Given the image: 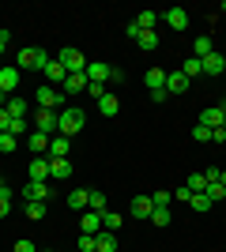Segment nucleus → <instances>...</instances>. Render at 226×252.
<instances>
[{"label": "nucleus", "instance_id": "f8f14e48", "mask_svg": "<svg viewBox=\"0 0 226 252\" xmlns=\"http://www.w3.org/2000/svg\"><path fill=\"white\" fill-rule=\"evenodd\" d=\"M109 72H113V68H109V64H102V61L87 64V79H91V83H109Z\"/></svg>", "mask_w": 226, "mask_h": 252}, {"label": "nucleus", "instance_id": "09e8293b", "mask_svg": "<svg viewBox=\"0 0 226 252\" xmlns=\"http://www.w3.org/2000/svg\"><path fill=\"white\" fill-rule=\"evenodd\" d=\"M8 49V31H4V27H0V53Z\"/></svg>", "mask_w": 226, "mask_h": 252}, {"label": "nucleus", "instance_id": "9b49d317", "mask_svg": "<svg viewBox=\"0 0 226 252\" xmlns=\"http://www.w3.org/2000/svg\"><path fill=\"white\" fill-rule=\"evenodd\" d=\"M185 91H189V79H185L181 72H166V94H185Z\"/></svg>", "mask_w": 226, "mask_h": 252}, {"label": "nucleus", "instance_id": "39448f33", "mask_svg": "<svg viewBox=\"0 0 226 252\" xmlns=\"http://www.w3.org/2000/svg\"><path fill=\"white\" fill-rule=\"evenodd\" d=\"M151 211H155V203H151V196H136V200L129 203V215L140 222H151Z\"/></svg>", "mask_w": 226, "mask_h": 252}, {"label": "nucleus", "instance_id": "4468645a", "mask_svg": "<svg viewBox=\"0 0 226 252\" xmlns=\"http://www.w3.org/2000/svg\"><path fill=\"white\" fill-rule=\"evenodd\" d=\"M15 87H19V68H0V91L11 94Z\"/></svg>", "mask_w": 226, "mask_h": 252}, {"label": "nucleus", "instance_id": "dca6fc26", "mask_svg": "<svg viewBox=\"0 0 226 252\" xmlns=\"http://www.w3.org/2000/svg\"><path fill=\"white\" fill-rule=\"evenodd\" d=\"M211 53H215V42H211L207 34H200V38L193 42V57H196V61H204V57H211Z\"/></svg>", "mask_w": 226, "mask_h": 252}, {"label": "nucleus", "instance_id": "a18cd8bd", "mask_svg": "<svg viewBox=\"0 0 226 252\" xmlns=\"http://www.w3.org/2000/svg\"><path fill=\"white\" fill-rule=\"evenodd\" d=\"M173 200H181V203H189V200H193V192H189V189H185V185H181V189L173 192Z\"/></svg>", "mask_w": 226, "mask_h": 252}, {"label": "nucleus", "instance_id": "1a4fd4ad", "mask_svg": "<svg viewBox=\"0 0 226 252\" xmlns=\"http://www.w3.org/2000/svg\"><path fill=\"white\" fill-rule=\"evenodd\" d=\"M200 64H204V75H223V72H226V57H223L219 49L211 53V57H204Z\"/></svg>", "mask_w": 226, "mask_h": 252}, {"label": "nucleus", "instance_id": "20e7f679", "mask_svg": "<svg viewBox=\"0 0 226 252\" xmlns=\"http://www.w3.org/2000/svg\"><path fill=\"white\" fill-rule=\"evenodd\" d=\"M23 200H27V203H45V200H49V181H27Z\"/></svg>", "mask_w": 226, "mask_h": 252}, {"label": "nucleus", "instance_id": "2eb2a0df", "mask_svg": "<svg viewBox=\"0 0 226 252\" xmlns=\"http://www.w3.org/2000/svg\"><path fill=\"white\" fill-rule=\"evenodd\" d=\"M200 125H204V128H211V132H215V128L223 125V109H219V105H207L204 113H200Z\"/></svg>", "mask_w": 226, "mask_h": 252}, {"label": "nucleus", "instance_id": "58836bf2", "mask_svg": "<svg viewBox=\"0 0 226 252\" xmlns=\"http://www.w3.org/2000/svg\"><path fill=\"white\" fill-rule=\"evenodd\" d=\"M79 252H98V245H95V233H79Z\"/></svg>", "mask_w": 226, "mask_h": 252}, {"label": "nucleus", "instance_id": "ddd939ff", "mask_svg": "<svg viewBox=\"0 0 226 252\" xmlns=\"http://www.w3.org/2000/svg\"><path fill=\"white\" fill-rule=\"evenodd\" d=\"M31 181H49V155H38L31 162Z\"/></svg>", "mask_w": 226, "mask_h": 252}, {"label": "nucleus", "instance_id": "e433bc0d", "mask_svg": "<svg viewBox=\"0 0 226 252\" xmlns=\"http://www.w3.org/2000/svg\"><path fill=\"white\" fill-rule=\"evenodd\" d=\"M15 143H19L15 136H8V132H0V155H11V151H15Z\"/></svg>", "mask_w": 226, "mask_h": 252}, {"label": "nucleus", "instance_id": "ea45409f", "mask_svg": "<svg viewBox=\"0 0 226 252\" xmlns=\"http://www.w3.org/2000/svg\"><path fill=\"white\" fill-rule=\"evenodd\" d=\"M193 139H196V143H211V128L196 125V128H193Z\"/></svg>", "mask_w": 226, "mask_h": 252}, {"label": "nucleus", "instance_id": "cd10ccee", "mask_svg": "<svg viewBox=\"0 0 226 252\" xmlns=\"http://www.w3.org/2000/svg\"><path fill=\"white\" fill-rule=\"evenodd\" d=\"M185 189L193 192V196H196V192H207V177H204V169H200V173H189V181H185Z\"/></svg>", "mask_w": 226, "mask_h": 252}, {"label": "nucleus", "instance_id": "de8ad7c7", "mask_svg": "<svg viewBox=\"0 0 226 252\" xmlns=\"http://www.w3.org/2000/svg\"><path fill=\"white\" fill-rule=\"evenodd\" d=\"M11 215V200H0V219H8Z\"/></svg>", "mask_w": 226, "mask_h": 252}, {"label": "nucleus", "instance_id": "f257e3e1", "mask_svg": "<svg viewBox=\"0 0 226 252\" xmlns=\"http://www.w3.org/2000/svg\"><path fill=\"white\" fill-rule=\"evenodd\" d=\"M83 125H87V113L79 105H65V109L57 113V136H65V139H75L83 132Z\"/></svg>", "mask_w": 226, "mask_h": 252}, {"label": "nucleus", "instance_id": "b1692460", "mask_svg": "<svg viewBox=\"0 0 226 252\" xmlns=\"http://www.w3.org/2000/svg\"><path fill=\"white\" fill-rule=\"evenodd\" d=\"M15 68H19V72H31V68H38V57H34V45H31V49H19V57H15Z\"/></svg>", "mask_w": 226, "mask_h": 252}, {"label": "nucleus", "instance_id": "2f4dec72", "mask_svg": "<svg viewBox=\"0 0 226 252\" xmlns=\"http://www.w3.org/2000/svg\"><path fill=\"white\" fill-rule=\"evenodd\" d=\"M207 200H211V203L226 200V185H223V181H211V185H207Z\"/></svg>", "mask_w": 226, "mask_h": 252}, {"label": "nucleus", "instance_id": "423d86ee", "mask_svg": "<svg viewBox=\"0 0 226 252\" xmlns=\"http://www.w3.org/2000/svg\"><path fill=\"white\" fill-rule=\"evenodd\" d=\"M34 125H38V132H45L49 139L57 136V113H53V109H38V117H34Z\"/></svg>", "mask_w": 226, "mask_h": 252}, {"label": "nucleus", "instance_id": "0eeeda50", "mask_svg": "<svg viewBox=\"0 0 226 252\" xmlns=\"http://www.w3.org/2000/svg\"><path fill=\"white\" fill-rule=\"evenodd\" d=\"M162 23H166L170 31H185V27H189V11L185 8H170L166 15H162Z\"/></svg>", "mask_w": 226, "mask_h": 252}, {"label": "nucleus", "instance_id": "393cba45", "mask_svg": "<svg viewBox=\"0 0 226 252\" xmlns=\"http://www.w3.org/2000/svg\"><path fill=\"white\" fill-rule=\"evenodd\" d=\"M177 72H181V75H185V79H189V83H193L196 75H204V64L196 61V57H189V61H185V64H181V68H177Z\"/></svg>", "mask_w": 226, "mask_h": 252}, {"label": "nucleus", "instance_id": "6ab92c4d", "mask_svg": "<svg viewBox=\"0 0 226 252\" xmlns=\"http://www.w3.org/2000/svg\"><path fill=\"white\" fill-rule=\"evenodd\" d=\"M27 147L34 151V158L45 155V151H49V136H45V132H31V136H27Z\"/></svg>", "mask_w": 226, "mask_h": 252}, {"label": "nucleus", "instance_id": "4be33fe9", "mask_svg": "<svg viewBox=\"0 0 226 252\" xmlns=\"http://www.w3.org/2000/svg\"><path fill=\"white\" fill-rule=\"evenodd\" d=\"M87 203H91V189L68 192V207H72V211H87Z\"/></svg>", "mask_w": 226, "mask_h": 252}, {"label": "nucleus", "instance_id": "3c124183", "mask_svg": "<svg viewBox=\"0 0 226 252\" xmlns=\"http://www.w3.org/2000/svg\"><path fill=\"white\" fill-rule=\"evenodd\" d=\"M45 252H53V249H45Z\"/></svg>", "mask_w": 226, "mask_h": 252}, {"label": "nucleus", "instance_id": "c85d7f7f", "mask_svg": "<svg viewBox=\"0 0 226 252\" xmlns=\"http://www.w3.org/2000/svg\"><path fill=\"white\" fill-rule=\"evenodd\" d=\"M136 45H140L143 53L159 49V34H155V31H140V38H136Z\"/></svg>", "mask_w": 226, "mask_h": 252}, {"label": "nucleus", "instance_id": "7c9ffc66", "mask_svg": "<svg viewBox=\"0 0 226 252\" xmlns=\"http://www.w3.org/2000/svg\"><path fill=\"white\" fill-rule=\"evenodd\" d=\"M106 207H109V203H106V192H95V189H91V203H87V211H98V215H102Z\"/></svg>", "mask_w": 226, "mask_h": 252}, {"label": "nucleus", "instance_id": "473e14b6", "mask_svg": "<svg viewBox=\"0 0 226 252\" xmlns=\"http://www.w3.org/2000/svg\"><path fill=\"white\" fill-rule=\"evenodd\" d=\"M189 207L200 211V215H204V211H211V200H207V192H196L193 200H189Z\"/></svg>", "mask_w": 226, "mask_h": 252}, {"label": "nucleus", "instance_id": "a211bd4d", "mask_svg": "<svg viewBox=\"0 0 226 252\" xmlns=\"http://www.w3.org/2000/svg\"><path fill=\"white\" fill-rule=\"evenodd\" d=\"M117 109H121L117 94H109V91H106V94L98 98V113H102V117H117Z\"/></svg>", "mask_w": 226, "mask_h": 252}, {"label": "nucleus", "instance_id": "f3484780", "mask_svg": "<svg viewBox=\"0 0 226 252\" xmlns=\"http://www.w3.org/2000/svg\"><path fill=\"white\" fill-rule=\"evenodd\" d=\"M87 72H75V75H68V83H65V94H83L87 91Z\"/></svg>", "mask_w": 226, "mask_h": 252}, {"label": "nucleus", "instance_id": "c9c22d12", "mask_svg": "<svg viewBox=\"0 0 226 252\" xmlns=\"http://www.w3.org/2000/svg\"><path fill=\"white\" fill-rule=\"evenodd\" d=\"M151 222L155 226H170V207H155L151 211Z\"/></svg>", "mask_w": 226, "mask_h": 252}, {"label": "nucleus", "instance_id": "a19ab883", "mask_svg": "<svg viewBox=\"0 0 226 252\" xmlns=\"http://www.w3.org/2000/svg\"><path fill=\"white\" fill-rule=\"evenodd\" d=\"M87 94H91V98L98 102V98L106 94V83H87Z\"/></svg>", "mask_w": 226, "mask_h": 252}, {"label": "nucleus", "instance_id": "bb28decb", "mask_svg": "<svg viewBox=\"0 0 226 252\" xmlns=\"http://www.w3.org/2000/svg\"><path fill=\"white\" fill-rule=\"evenodd\" d=\"M121 222H125V219H121V215H117V211H102V230H109V233H117L121 230Z\"/></svg>", "mask_w": 226, "mask_h": 252}, {"label": "nucleus", "instance_id": "c756f323", "mask_svg": "<svg viewBox=\"0 0 226 252\" xmlns=\"http://www.w3.org/2000/svg\"><path fill=\"white\" fill-rule=\"evenodd\" d=\"M136 27H140V31H155V23H159V15H155V11H140V15H136Z\"/></svg>", "mask_w": 226, "mask_h": 252}, {"label": "nucleus", "instance_id": "aec40b11", "mask_svg": "<svg viewBox=\"0 0 226 252\" xmlns=\"http://www.w3.org/2000/svg\"><path fill=\"white\" fill-rule=\"evenodd\" d=\"M95 245H98V252H117V233L98 230V233H95Z\"/></svg>", "mask_w": 226, "mask_h": 252}, {"label": "nucleus", "instance_id": "8fccbe9b", "mask_svg": "<svg viewBox=\"0 0 226 252\" xmlns=\"http://www.w3.org/2000/svg\"><path fill=\"white\" fill-rule=\"evenodd\" d=\"M8 98H11V94H4V91H0V109H4V105H8Z\"/></svg>", "mask_w": 226, "mask_h": 252}, {"label": "nucleus", "instance_id": "7ed1b4c3", "mask_svg": "<svg viewBox=\"0 0 226 252\" xmlns=\"http://www.w3.org/2000/svg\"><path fill=\"white\" fill-rule=\"evenodd\" d=\"M34 102H38V109H61V102H65V94L61 91H53V87H38V94H34Z\"/></svg>", "mask_w": 226, "mask_h": 252}, {"label": "nucleus", "instance_id": "37998d69", "mask_svg": "<svg viewBox=\"0 0 226 252\" xmlns=\"http://www.w3.org/2000/svg\"><path fill=\"white\" fill-rule=\"evenodd\" d=\"M11 252H38V249H34V241H27V237H19V241H15V249H11Z\"/></svg>", "mask_w": 226, "mask_h": 252}, {"label": "nucleus", "instance_id": "6e6552de", "mask_svg": "<svg viewBox=\"0 0 226 252\" xmlns=\"http://www.w3.org/2000/svg\"><path fill=\"white\" fill-rule=\"evenodd\" d=\"M72 177V162L68 158H49V181H68Z\"/></svg>", "mask_w": 226, "mask_h": 252}, {"label": "nucleus", "instance_id": "9d476101", "mask_svg": "<svg viewBox=\"0 0 226 252\" xmlns=\"http://www.w3.org/2000/svg\"><path fill=\"white\" fill-rule=\"evenodd\" d=\"M42 72H45V79H49V83H57V87L68 83V72H65V64H61V61H49Z\"/></svg>", "mask_w": 226, "mask_h": 252}, {"label": "nucleus", "instance_id": "49530a36", "mask_svg": "<svg viewBox=\"0 0 226 252\" xmlns=\"http://www.w3.org/2000/svg\"><path fill=\"white\" fill-rule=\"evenodd\" d=\"M8 125H11V117H8V109H0V132H8Z\"/></svg>", "mask_w": 226, "mask_h": 252}, {"label": "nucleus", "instance_id": "603ef678", "mask_svg": "<svg viewBox=\"0 0 226 252\" xmlns=\"http://www.w3.org/2000/svg\"><path fill=\"white\" fill-rule=\"evenodd\" d=\"M223 11H226V4H223Z\"/></svg>", "mask_w": 226, "mask_h": 252}, {"label": "nucleus", "instance_id": "79ce46f5", "mask_svg": "<svg viewBox=\"0 0 226 252\" xmlns=\"http://www.w3.org/2000/svg\"><path fill=\"white\" fill-rule=\"evenodd\" d=\"M27 215L31 219H45V203H27Z\"/></svg>", "mask_w": 226, "mask_h": 252}, {"label": "nucleus", "instance_id": "412c9836", "mask_svg": "<svg viewBox=\"0 0 226 252\" xmlns=\"http://www.w3.org/2000/svg\"><path fill=\"white\" fill-rule=\"evenodd\" d=\"M68 151H72V139H65V136L49 139V158H68Z\"/></svg>", "mask_w": 226, "mask_h": 252}, {"label": "nucleus", "instance_id": "72a5a7b5", "mask_svg": "<svg viewBox=\"0 0 226 252\" xmlns=\"http://www.w3.org/2000/svg\"><path fill=\"white\" fill-rule=\"evenodd\" d=\"M4 109H8L11 121H15V117H27V105H23L19 98H8V105H4Z\"/></svg>", "mask_w": 226, "mask_h": 252}, {"label": "nucleus", "instance_id": "f03ea898", "mask_svg": "<svg viewBox=\"0 0 226 252\" xmlns=\"http://www.w3.org/2000/svg\"><path fill=\"white\" fill-rule=\"evenodd\" d=\"M57 61L65 64V72H68V75H75V72H87L83 53H79V49H72V45H68V49H61V57H57Z\"/></svg>", "mask_w": 226, "mask_h": 252}, {"label": "nucleus", "instance_id": "c03bdc74", "mask_svg": "<svg viewBox=\"0 0 226 252\" xmlns=\"http://www.w3.org/2000/svg\"><path fill=\"white\" fill-rule=\"evenodd\" d=\"M151 102H170V94H166V87H159V91H151Z\"/></svg>", "mask_w": 226, "mask_h": 252}, {"label": "nucleus", "instance_id": "5701e85b", "mask_svg": "<svg viewBox=\"0 0 226 252\" xmlns=\"http://www.w3.org/2000/svg\"><path fill=\"white\" fill-rule=\"evenodd\" d=\"M143 83H147L151 91L166 87V68H147V72H143Z\"/></svg>", "mask_w": 226, "mask_h": 252}, {"label": "nucleus", "instance_id": "4c0bfd02", "mask_svg": "<svg viewBox=\"0 0 226 252\" xmlns=\"http://www.w3.org/2000/svg\"><path fill=\"white\" fill-rule=\"evenodd\" d=\"M23 132H27V117H15V121L8 125V136H15V139H19Z\"/></svg>", "mask_w": 226, "mask_h": 252}, {"label": "nucleus", "instance_id": "f704fd0d", "mask_svg": "<svg viewBox=\"0 0 226 252\" xmlns=\"http://www.w3.org/2000/svg\"><path fill=\"white\" fill-rule=\"evenodd\" d=\"M170 200H173V192H166V189L151 192V203H155V207H170Z\"/></svg>", "mask_w": 226, "mask_h": 252}, {"label": "nucleus", "instance_id": "a878e982", "mask_svg": "<svg viewBox=\"0 0 226 252\" xmlns=\"http://www.w3.org/2000/svg\"><path fill=\"white\" fill-rule=\"evenodd\" d=\"M79 226H83V233H98L102 230V215H98V211H83V222H79Z\"/></svg>", "mask_w": 226, "mask_h": 252}]
</instances>
